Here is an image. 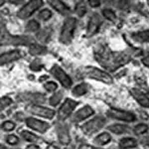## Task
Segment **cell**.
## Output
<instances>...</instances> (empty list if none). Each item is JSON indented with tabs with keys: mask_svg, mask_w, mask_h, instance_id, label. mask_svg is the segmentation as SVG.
I'll return each mask as SVG.
<instances>
[{
	"mask_svg": "<svg viewBox=\"0 0 149 149\" xmlns=\"http://www.w3.org/2000/svg\"><path fill=\"white\" fill-rule=\"evenodd\" d=\"M136 145H137V141H136L134 138H130V137H126V138L121 139L120 142H119V146L123 149L135 147Z\"/></svg>",
	"mask_w": 149,
	"mask_h": 149,
	"instance_id": "9a60e30c",
	"label": "cell"
},
{
	"mask_svg": "<svg viewBox=\"0 0 149 149\" xmlns=\"http://www.w3.org/2000/svg\"><path fill=\"white\" fill-rule=\"evenodd\" d=\"M26 122H27L28 127H30V128L34 129V130L38 132H46L48 128H49V124L48 123L35 118H28Z\"/></svg>",
	"mask_w": 149,
	"mask_h": 149,
	"instance_id": "8fae6325",
	"label": "cell"
},
{
	"mask_svg": "<svg viewBox=\"0 0 149 149\" xmlns=\"http://www.w3.org/2000/svg\"><path fill=\"white\" fill-rule=\"evenodd\" d=\"M85 74L86 77H88L90 79H95V80L103 81L105 84H111L112 79L107 73L98 70L97 68H93V67H88L85 70Z\"/></svg>",
	"mask_w": 149,
	"mask_h": 149,
	"instance_id": "3957f363",
	"label": "cell"
},
{
	"mask_svg": "<svg viewBox=\"0 0 149 149\" xmlns=\"http://www.w3.org/2000/svg\"><path fill=\"white\" fill-rule=\"evenodd\" d=\"M102 14L103 16H104L107 19H109L110 21H115L116 20V15L114 14L113 11L109 10V9H104V10L102 11Z\"/></svg>",
	"mask_w": 149,
	"mask_h": 149,
	"instance_id": "83f0119b",
	"label": "cell"
},
{
	"mask_svg": "<svg viewBox=\"0 0 149 149\" xmlns=\"http://www.w3.org/2000/svg\"><path fill=\"white\" fill-rule=\"evenodd\" d=\"M143 64L146 65V66H149V55L146 58H144V59H143Z\"/></svg>",
	"mask_w": 149,
	"mask_h": 149,
	"instance_id": "74e56055",
	"label": "cell"
},
{
	"mask_svg": "<svg viewBox=\"0 0 149 149\" xmlns=\"http://www.w3.org/2000/svg\"><path fill=\"white\" fill-rule=\"evenodd\" d=\"M19 58H21V54L17 50L11 51L9 53H5V54H3L1 56V64L4 65L5 63H10V62H13L15 60H18Z\"/></svg>",
	"mask_w": 149,
	"mask_h": 149,
	"instance_id": "5bb4252c",
	"label": "cell"
},
{
	"mask_svg": "<svg viewBox=\"0 0 149 149\" xmlns=\"http://www.w3.org/2000/svg\"><path fill=\"white\" fill-rule=\"evenodd\" d=\"M42 4H43V2L40 1V0H33V1H30L18 12V17L21 19L28 18L29 16L32 15L37 9H39Z\"/></svg>",
	"mask_w": 149,
	"mask_h": 149,
	"instance_id": "5b68a950",
	"label": "cell"
},
{
	"mask_svg": "<svg viewBox=\"0 0 149 149\" xmlns=\"http://www.w3.org/2000/svg\"><path fill=\"white\" fill-rule=\"evenodd\" d=\"M42 65L39 61H34L33 62V64H31L30 68L33 70V71H40L41 69H42Z\"/></svg>",
	"mask_w": 149,
	"mask_h": 149,
	"instance_id": "d6a6232c",
	"label": "cell"
},
{
	"mask_svg": "<svg viewBox=\"0 0 149 149\" xmlns=\"http://www.w3.org/2000/svg\"><path fill=\"white\" fill-rule=\"evenodd\" d=\"M2 127H3L4 130L11 131V130H13V129L15 128V124H14L13 122H11V121H6V122H4V123L2 124Z\"/></svg>",
	"mask_w": 149,
	"mask_h": 149,
	"instance_id": "4dcf8cb0",
	"label": "cell"
},
{
	"mask_svg": "<svg viewBox=\"0 0 149 149\" xmlns=\"http://www.w3.org/2000/svg\"><path fill=\"white\" fill-rule=\"evenodd\" d=\"M7 142L9 144H12V145H14V144H17L18 143V137L15 135H9L7 136Z\"/></svg>",
	"mask_w": 149,
	"mask_h": 149,
	"instance_id": "836d02e7",
	"label": "cell"
},
{
	"mask_svg": "<svg viewBox=\"0 0 149 149\" xmlns=\"http://www.w3.org/2000/svg\"><path fill=\"white\" fill-rule=\"evenodd\" d=\"M88 86L86 84H81V85L77 86L76 88L73 90V93L76 97H81V95H84L85 93H88Z\"/></svg>",
	"mask_w": 149,
	"mask_h": 149,
	"instance_id": "ac0fdd59",
	"label": "cell"
},
{
	"mask_svg": "<svg viewBox=\"0 0 149 149\" xmlns=\"http://www.w3.org/2000/svg\"><path fill=\"white\" fill-rule=\"evenodd\" d=\"M143 143L145 144V145L149 146V137H146V138H144V139H143Z\"/></svg>",
	"mask_w": 149,
	"mask_h": 149,
	"instance_id": "f35d334b",
	"label": "cell"
},
{
	"mask_svg": "<svg viewBox=\"0 0 149 149\" xmlns=\"http://www.w3.org/2000/svg\"><path fill=\"white\" fill-rule=\"evenodd\" d=\"M50 4L53 6V8H55L58 12L62 14H66L69 11V8L64 4V2L61 1H50Z\"/></svg>",
	"mask_w": 149,
	"mask_h": 149,
	"instance_id": "2e32d148",
	"label": "cell"
},
{
	"mask_svg": "<svg viewBox=\"0 0 149 149\" xmlns=\"http://www.w3.org/2000/svg\"><path fill=\"white\" fill-rule=\"evenodd\" d=\"M62 97H63L62 93H54V95H53V97L50 98V104L53 105V107H56L58 103L60 102V100H62Z\"/></svg>",
	"mask_w": 149,
	"mask_h": 149,
	"instance_id": "484cf974",
	"label": "cell"
},
{
	"mask_svg": "<svg viewBox=\"0 0 149 149\" xmlns=\"http://www.w3.org/2000/svg\"><path fill=\"white\" fill-rule=\"evenodd\" d=\"M29 110H30L33 114L39 115V116H42V117H46L48 119L53 118L55 115L54 110L40 107V105H31V107H29Z\"/></svg>",
	"mask_w": 149,
	"mask_h": 149,
	"instance_id": "30bf717a",
	"label": "cell"
},
{
	"mask_svg": "<svg viewBox=\"0 0 149 149\" xmlns=\"http://www.w3.org/2000/svg\"><path fill=\"white\" fill-rule=\"evenodd\" d=\"M79 149H97V148L92 147V146H90V145H81Z\"/></svg>",
	"mask_w": 149,
	"mask_h": 149,
	"instance_id": "8d00e7d4",
	"label": "cell"
},
{
	"mask_svg": "<svg viewBox=\"0 0 149 149\" xmlns=\"http://www.w3.org/2000/svg\"><path fill=\"white\" fill-rule=\"evenodd\" d=\"M29 52L32 55H42L46 52V48L38 46V45H31L30 48H29Z\"/></svg>",
	"mask_w": 149,
	"mask_h": 149,
	"instance_id": "7402d4cb",
	"label": "cell"
},
{
	"mask_svg": "<svg viewBox=\"0 0 149 149\" xmlns=\"http://www.w3.org/2000/svg\"><path fill=\"white\" fill-rule=\"evenodd\" d=\"M26 149H39V147L36 146V145H30V146H28Z\"/></svg>",
	"mask_w": 149,
	"mask_h": 149,
	"instance_id": "ab89813d",
	"label": "cell"
},
{
	"mask_svg": "<svg viewBox=\"0 0 149 149\" xmlns=\"http://www.w3.org/2000/svg\"><path fill=\"white\" fill-rule=\"evenodd\" d=\"M58 132H59V138L60 140H61L62 143H68L70 142V135L68 133V130H67V128H65V127H60L59 129H58Z\"/></svg>",
	"mask_w": 149,
	"mask_h": 149,
	"instance_id": "d6986e66",
	"label": "cell"
},
{
	"mask_svg": "<svg viewBox=\"0 0 149 149\" xmlns=\"http://www.w3.org/2000/svg\"><path fill=\"white\" fill-rule=\"evenodd\" d=\"M133 37L134 39L139 41V42H149V30L139 32L137 34L133 35Z\"/></svg>",
	"mask_w": 149,
	"mask_h": 149,
	"instance_id": "ffe728a7",
	"label": "cell"
},
{
	"mask_svg": "<svg viewBox=\"0 0 149 149\" xmlns=\"http://www.w3.org/2000/svg\"><path fill=\"white\" fill-rule=\"evenodd\" d=\"M134 132H135V134H142V133H145L146 131L148 130V126L146 125V124H138V125H136L134 127Z\"/></svg>",
	"mask_w": 149,
	"mask_h": 149,
	"instance_id": "f1b7e54d",
	"label": "cell"
},
{
	"mask_svg": "<svg viewBox=\"0 0 149 149\" xmlns=\"http://www.w3.org/2000/svg\"><path fill=\"white\" fill-rule=\"evenodd\" d=\"M88 3L92 5V7H97L100 5V1H90Z\"/></svg>",
	"mask_w": 149,
	"mask_h": 149,
	"instance_id": "d590c367",
	"label": "cell"
},
{
	"mask_svg": "<svg viewBox=\"0 0 149 149\" xmlns=\"http://www.w3.org/2000/svg\"><path fill=\"white\" fill-rule=\"evenodd\" d=\"M105 124V118L102 116H97L95 117L92 120L88 121L86 124H84L81 129L83 131L85 132L86 134H93L95 133L97 131L100 130L102 127H103V125Z\"/></svg>",
	"mask_w": 149,
	"mask_h": 149,
	"instance_id": "277c9868",
	"label": "cell"
},
{
	"mask_svg": "<svg viewBox=\"0 0 149 149\" xmlns=\"http://www.w3.org/2000/svg\"><path fill=\"white\" fill-rule=\"evenodd\" d=\"M38 17H39L41 20L47 21L52 17V12L50 10H48V9H44V10H42L40 12L39 15H38Z\"/></svg>",
	"mask_w": 149,
	"mask_h": 149,
	"instance_id": "4316f807",
	"label": "cell"
},
{
	"mask_svg": "<svg viewBox=\"0 0 149 149\" xmlns=\"http://www.w3.org/2000/svg\"><path fill=\"white\" fill-rule=\"evenodd\" d=\"M77 27V20L76 18L70 17L65 20V23L62 28L61 36H60V40L63 42L64 44H68L72 41L74 36V29Z\"/></svg>",
	"mask_w": 149,
	"mask_h": 149,
	"instance_id": "7a4b0ae2",
	"label": "cell"
},
{
	"mask_svg": "<svg viewBox=\"0 0 149 149\" xmlns=\"http://www.w3.org/2000/svg\"><path fill=\"white\" fill-rule=\"evenodd\" d=\"M45 88L48 92H54V91L57 90V85L54 81H49V83L45 84Z\"/></svg>",
	"mask_w": 149,
	"mask_h": 149,
	"instance_id": "1f68e13d",
	"label": "cell"
},
{
	"mask_svg": "<svg viewBox=\"0 0 149 149\" xmlns=\"http://www.w3.org/2000/svg\"><path fill=\"white\" fill-rule=\"evenodd\" d=\"M95 58L102 66L110 71H114L119 67L123 66L130 60V53L119 52L113 53L107 48H102L97 52Z\"/></svg>",
	"mask_w": 149,
	"mask_h": 149,
	"instance_id": "6da1fadb",
	"label": "cell"
},
{
	"mask_svg": "<svg viewBox=\"0 0 149 149\" xmlns=\"http://www.w3.org/2000/svg\"><path fill=\"white\" fill-rule=\"evenodd\" d=\"M110 139H111V137H110L109 134L107 133V132H103V133L100 134V135L95 139V142L98 144V145H104V144L109 142Z\"/></svg>",
	"mask_w": 149,
	"mask_h": 149,
	"instance_id": "e0dca14e",
	"label": "cell"
},
{
	"mask_svg": "<svg viewBox=\"0 0 149 149\" xmlns=\"http://www.w3.org/2000/svg\"><path fill=\"white\" fill-rule=\"evenodd\" d=\"M47 149H58V148L55 147V146H53V145H50V146H48Z\"/></svg>",
	"mask_w": 149,
	"mask_h": 149,
	"instance_id": "60d3db41",
	"label": "cell"
},
{
	"mask_svg": "<svg viewBox=\"0 0 149 149\" xmlns=\"http://www.w3.org/2000/svg\"><path fill=\"white\" fill-rule=\"evenodd\" d=\"M50 34H51L50 29H44V30L40 31L39 34L37 35V38L41 41V42H46L48 40V38L50 37Z\"/></svg>",
	"mask_w": 149,
	"mask_h": 149,
	"instance_id": "603a6c76",
	"label": "cell"
},
{
	"mask_svg": "<svg viewBox=\"0 0 149 149\" xmlns=\"http://www.w3.org/2000/svg\"><path fill=\"white\" fill-rule=\"evenodd\" d=\"M92 114H93V109H92V107H85L74 113L73 120L74 122H80L81 120H84V119H86V117L91 116Z\"/></svg>",
	"mask_w": 149,
	"mask_h": 149,
	"instance_id": "4fadbf2b",
	"label": "cell"
},
{
	"mask_svg": "<svg viewBox=\"0 0 149 149\" xmlns=\"http://www.w3.org/2000/svg\"><path fill=\"white\" fill-rule=\"evenodd\" d=\"M22 135H23V138L27 141H30V142H36L38 140V136H36L35 134L33 133H30L28 131H23L22 132Z\"/></svg>",
	"mask_w": 149,
	"mask_h": 149,
	"instance_id": "d4e9b609",
	"label": "cell"
},
{
	"mask_svg": "<svg viewBox=\"0 0 149 149\" xmlns=\"http://www.w3.org/2000/svg\"><path fill=\"white\" fill-rule=\"evenodd\" d=\"M109 129L115 134H122L127 131V127L124 125H121V124H113V125L109 126Z\"/></svg>",
	"mask_w": 149,
	"mask_h": 149,
	"instance_id": "44dd1931",
	"label": "cell"
},
{
	"mask_svg": "<svg viewBox=\"0 0 149 149\" xmlns=\"http://www.w3.org/2000/svg\"><path fill=\"white\" fill-rule=\"evenodd\" d=\"M77 105H78V102H74V100H69V98L66 100V102L62 104V107L59 109V118L61 120H64L67 117H69V115L73 112L74 109Z\"/></svg>",
	"mask_w": 149,
	"mask_h": 149,
	"instance_id": "52a82bcc",
	"label": "cell"
},
{
	"mask_svg": "<svg viewBox=\"0 0 149 149\" xmlns=\"http://www.w3.org/2000/svg\"><path fill=\"white\" fill-rule=\"evenodd\" d=\"M102 24V17H100L98 14H95L92 16V18L90 19V22H88V31H86V37H92L98 32L100 26Z\"/></svg>",
	"mask_w": 149,
	"mask_h": 149,
	"instance_id": "9c48e42d",
	"label": "cell"
},
{
	"mask_svg": "<svg viewBox=\"0 0 149 149\" xmlns=\"http://www.w3.org/2000/svg\"><path fill=\"white\" fill-rule=\"evenodd\" d=\"M11 103V100L9 97H3L1 100V109H3L4 107H5V105L7 107L8 104H10Z\"/></svg>",
	"mask_w": 149,
	"mask_h": 149,
	"instance_id": "e575fe53",
	"label": "cell"
},
{
	"mask_svg": "<svg viewBox=\"0 0 149 149\" xmlns=\"http://www.w3.org/2000/svg\"><path fill=\"white\" fill-rule=\"evenodd\" d=\"M51 72H52L53 76H54L65 88H70V86H72V80L70 79V77L65 73L58 65H55V66L53 67Z\"/></svg>",
	"mask_w": 149,
	"mask_h": 149,
	"instance_id": "8992f818",
	"label": "cell"
},
{
	"mask_svg": "<svg viewBox=\"0 0 149 149\" xmlns=\"http://www.w3.org/2000/svg\"><path fill=\"white\" fill-rule=\"evenodd\" d=\"M26 29L28 31H31V32H35V31H37L39 29V24H38V22H36V21L32 20L30 22H28L27 26H26Z\"/></svg>",
	"mask_w": 149,
	"mask_h": 149,
	"instance_id": "f546056e",
	"label": "cell"
},
{
	"mask_svg": "<svg viewBox=\"0 0 149 149\" xmlns=\"http://www.w3.org/2000/svg\"><path fill=\"white\" fill-rule=\"evenodd\" d=\"M76 11H77V14H78L80 17L84 16V14H86V2H84V1H80V2H79L78 5H77Z\"/></svg>",
	"mask_w": 149,
	"mask_h": 149,
	"instance_id": "cb8c5ba5",
	"label": "cell"
},
{
	"mask_svg": "<svg viewBox=\"0 0 149 149\" xmlns=\"http://www.w3.org/2000/svg\"><path fill=\"white\" fill-rule=\"evenodd\" d=\"M132 97L135 98L138 102V103L140 105H142L143 107H149V97L145 95L144 93H142L141 91L133 88L130 91Z\"/></svg>",
	"mask_w": 149,
	"mask_h": 149,
	"instance_id": "7c38bea8",
	"label": "cell"
},
{
	"mask_svg": "<svg viewBox=\"0 0 149 149\" xmlns=\"http://www.w3.org/2000/svg\"><path fill=\"white\" fill-rule=\"evenodd\" d=\"M107 115H109L112 118L119 119V120H123L127 122H131L135 119V116H134L133 113L119 109H109L107 111Z\"/></svg>",
	"mask_w": 149,
	"mask_h": 149,
	"instance_id": "ba28073f",
	"label": "cell"
}]
</instances>
